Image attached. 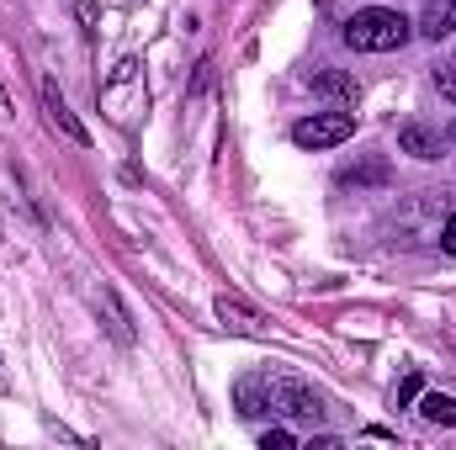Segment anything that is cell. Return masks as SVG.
Masks as SVG:
<instances>
[{"mask_svg": "<svg viewBox=\"0 0 456 450\" xmlns=\"http://www.w3.org/2000/svg\"><path fill=\"white\" fill-rule=\"evenodd\" d=\"M409 37H414V21L403 11H387V5H366L345 21V43L355 53H398Z\"/></svg>", "mask_w": 456, "mask_h": 450, "instance_id": "cell-1", "label": "cell"}, {"mask_svg": "<svg viewBox=\"0 0 456 450\" xmlns=\"http://www.w3.org/2000/svg\"><path fill=\"white\" fill-rule=\"evenodd\" d=\"M350 138H355V117L350 112H314L292 127V143L297 149H340Z\"/></svg>", "mask_w": 456, "mask_h": 450, "instance_id": "cell-2", "label": "cell"}, {"mask_svg": "<svg viewBox=\"0 0 456 450\" xmlns=\"http://www.w3.org/2000/svg\"><path fill=\"white\" fill-rule=\"evenodd\" d=\"M271 403H276L287 419H308V424L324 419V398H319L308 382H297V376H276V382H271Z\"/></svg>", "mask_w": 456, "mask_h": 450, "instance_id": "cell-3", "label": "cell"}, {"mask_svg": "<svg viewBox=\"0 0 456 450\" xmlns=\"http://www.w3.org/2000/svg\"><path fill=\"white\" fill-rule=\"evenodd\" d=\"M43 112H48V122H53V127H59V133H64V138H69V143H80V149H86V143H91V133H86V127H80V117L69 112V101H64V96H59V85H53V80H48V85H43Z\"/></svg>", "mask_w": 456, "mask_h": 450, "instance_id": "cell-4", "label": "cell"}, {"mask_svg": "<svg viewBox=\"0 0 456 450\" xmlns=\"http://www.w3.org/2000/svg\"><path fill=\"white\" fill-rule=\"evenodd\" d=\"M308 91H314V96H330V101H340V107H355V101H361V85H355V75H345V69H314V75H308Z\"/></svg>", "mask_w": 456, "mask_h": 450, "instance_id": "cell-5", "label": "cell"}, {"mask_svg": "<svg viewBox=\"0 0 456 450\" xmlns=\"http://www.w3.org/2000/svg\"><path fill=\"white\" fill-rule=\"evenodd\" d=\"M414 32H419L425 43H441V37H452V32H456V0H425V11H419Z\"/></svg>", "mask_w": 456, "mask_h": 450, "instance_id": "cell-6", "label": "cell"}, {"mask_svg": "<svg viewBox=\"0 0 456 450\" xmlns=\"http://www.w3.org/2000/svg\"><path fill=\"white\" fill-rule=\"evenodd\" d=\"M233 398H239V414H244V419H260L265 408H276V403H271V376H239Z\"/></svg>", "mask_w": 456, "mask_h": 450, "instance_id": "cell-7", "label": "cell"}, {"mask_svg": "<svg viewBox=\"0 0 456 450\" xmlns=\"http://www.w3.org/2000/svg\"><path fill=\"white\" fill-rule=\"evenodd\" d=\"M398 149L414 159H441V133H430L425 122H403L398 127Z\"/></svg>", "mask_w": 456, "mask_h": 450, "instance_id": "cell-8", "label": "cell"}, {"mask_svg": "<svg viewBox=\"0 0 456 450\" xmlns=\"http://www.w3.org/2000/svg\"><path fill=\"white\" fill-rule=\"evenodd\" d=\"M387 175H393V170H387L382 159H366V165H345L340 186L345 191H371V186H387Z\"/></svg>", "mask_w": 456, "mask_h": 450, "instance_id": "cell-9", "label": "cell"}, {"mask_svg": "<svg viewBox=\"0 0 456 450\" xmlns=\"http://www.w3.org/2000/svg\"><path fill=\"white\" fill-rule=\"evenodd\" d=\"M213 308H218V318H224L228 329H239V334H255V329L265 324V318H260L249 302H239V297H228V292L218 297V302H213Z\"/></svg>", "mask_w": 456, "mask_h": 450, "instance_id": "cell-10", "label": "cell"}, {"mask_svg": "<svg viewBox=\"0 0 456 450\" xmlns=\"http://www.w3.org/2000/svg\"><path fill=\"white\" fill-rule=\"evenodd\" d=\"M102 313H107V334H112L117 344H127V350H133V324H127V313H122L117 292H102Z\"/></svg>", "mask_w": 456, "mask_h": 450, "instance_id": "cell-11", "label": "cell"}, {"mask_svg": "<svg viewBox=\"0 0 456 450\" xmlns=\"http://www.w3.org/2000/svg\"><path fill=\"white\" fill-rule=\"evenodd\" d=\"M419 414H425L430 424L452 430L456 424V398H446V392H425V398H419Z\"/></svg>", "mask_w": 456, "mask_h": 450, "instance_id": "cell-12", "label": "cell"}, {"mask_svg": "<svg viewBox=\"0 0 456 450\" xmlns=\"http://www.w3.org/2000/svg\"><path fill=\"white\" fill-rule=\"evenodd\" d=\"M419 392H425V376H419V371H409V376L398 382V408H409V403H414Z\"/></svg>", "mask_w": 456, "mask_h": 450, "instance_id": "cell-13", "label": "cell"}, {"mask_svg": "<svg viewBox=\"0 0 456 450\" xmlns=\"http://www.w3.org/2000/svg\"><path fill=\"white\" fill-rule=\"evenodd\" d=\"M436 85H441V96H452V101H456V48H452V59L436 69Z\"/></svg>", "mask_w": 456, "mask_h": 450, "instance_id": "cell-14", "label": "cell"}, {"mask_svg": "<svg viewBox=\"0 0 456 450\" xmlns=\"http://www.w3.org/2000/svg\"><path fill=\"white\" fill-rule=\"evenodd\" d=\"M292 446H297V440H292L287 430H265V435H260V450H292Z\"/></svg>", "mask_w": 456, "mask_h": 450, "instance_id": "cell-15", "label": "cell"}, {"mask_svg": "<svg viewBox=\"0 0 456 450\" xmlns=\"http://www.w3.org/2000/svg\"><path fill=\"white\" fill-rule=\"evenodd\" d=\"M441 249H446V254H456V213L446 218V228H441Z\"/></svg>", "mask_w": 456, "mask_h": 450, "instance_id": "cell-16", "label": "cell"}, {"mask_svg": "<svg viewBox=\"0 0 456 450\" xmlns=\"http://www.w3.org/2000/svg\"><path fill=\"white\" fill-rule=\"evenodd\" d=\"M5 112H11V101H5V91H0V117H5Z\"/></svg>", "mask_w": 456, "mask_h": 450, "instance_id": "cell-17", "label": "cell"}]
</instances>
